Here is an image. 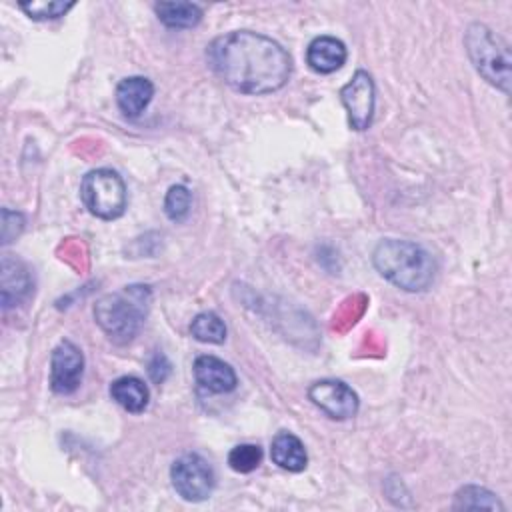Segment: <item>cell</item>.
<instances>
[{"mask_svg": "<svg viewBox=\"0 0 512 512\" xmlns=\"http://www.w3.org/2000/svg\"><path fill=\"white\" fill-rule=\"evenodd\" d=\"M212 72L240 94H272L286 86L292 58L282 44L252 30H234L216 36L206 46Z\"/></svg>", "mask_w": 512, "mask_h": 512, "instance_id": "1", "label": "cell"}, {"mask_svg": "<svg viewBox=\"0 0 512 512\" xmlns=\"http://www.w3.org/2000/svg\"><path fill=\"white\" fill-rule=\"evenodd\" d=\"M372 264L382 278L406 292L428 290L436 276L432 254L410 240H380L372 252Z\"/></svg>", "mask_w": 512, "mask_h": 512, "instance_id": "2", "label": "cell"}, {"mask_svg": "<svg viewBox=\"0 0 512 512\" xmlns=\"http://www.w3.org/2000/svg\"><path fill=\"white\" fill-rule=\"evenodd\" d=\"M152 304V290L130 284L102 296L94 306L96 324L116 344H126L142 330Z\"/></svg>", "mask_w": 512, "mask_h": 512, "instance_id": "3", "label": "cell"}, {"mask_svg": "<svg viewBox=\"0 0 512 512\" xmlns=\"http://www.w3.org/2000/svg\"><path fill=\"white\" fill-rule=\"evenodd\" d=\"M464 46L476 72L492 86L510 92V50L508 44L488 26L474 22L466 28Z\"/></svg>", "mask_w": 512, "mask_h": 512, "instance_id": "4", "label": "cell"}, {"mask_svg": "<svg viewBox=\"0 0 512 512\" xmlns=\"http://www.w3.org/2000/svg\"><path fill=\"white\" fill-rule=\"evenodd\" d=\"M80 200L92 216L100 220H116L124 214L128 204L126 184L116 170H90L80 182Z\"/></svg>", "mask_w": 512, "mask_h": 512, "instance_id": "5", "label": "cell"}, {"mask_svg": "<svg viewBox=\"0 0 512 512\" xmlns=\"http://www.w3.org/2000/svg\"><path fill=\"white\" fill-rule=\"evenodd\" d=\"M170 480L176 494L186 502H202L210 498L216 484V476L208 460L194 452H186L172 462Z\"/></svg>", "mask_w": 512, "mask_h": 512, "instance_id": "6", "label": "cell"}, {"mask_svg": "<svg viewBox=\"0 0 512 512\" xmlns=\"http://www.w3.org/2000/svg\"><path fill=\"white\" fill-rule=\"evenodd\" d=\"M340 102L346 108L348 124L352 130L362 132L370 128L374 118L376 90L374 80L366 70H356L350 82L340 88Z\"/></svg>", "mask_w": 512, "mask_h": 512, "instance_id": "7", "label": "cell"}, {"mask_svg": "<svg viewBox=\"0 0 512 512\" xmlns=\"http://www.w3.org/2000/svg\"><path fill=\"white\" fill-rule=\"evenodd\" d=\"M308 398L334 420L352 418L358 412V394L342 380L324 378L308 388Z\"/></svg>", "mask_w": 512, "mask_h": 512, "instance_id": "8", "label": "cell"}, {"mask_svg": "<svg viewBox=\"0 0 512 512\" xmlns=\"http://www.w3.org/2000/svg\"><path fill=\"white\" fill-rule=\"evenodd\" d=\"M84 374V354L72 340H62L50 356V388L56 394H72Z\"/></svg>", "mask_w": 512, "mask_h": 512, "instance_id": "9", "label": "cell"}, {"mask_svg": "<svg viewBox=\"0 0 512 512\" xmlns=\"http://www.w3.org/2000/svg\"><path fill=\"white\" fill-rule=\"evenodd\" d=\"M34 290V278L30 274V268L6 254L2 258V306L8 310V308H14V306H20Z\"/></svg>", "mask_w": 512, "mask_h": 512, "instance_id": "10", "label": "cell"}, {"mask_svg": "<svg viewBox=\"0 0 512 512\" xmlns=\"http://www.w3.org/2000/svg\"><path fill=\"white\" fill-rule=\"evenodd\" d=\"M194 380L200 388H204L206 392L212 394H226L232 392L238 384L236 372L230 364H226L224 360L210 356V354H202L194 360Z\"/></svg>", "mask_w": 512, "mask_h": 512, "instance_id": "11", "label": "cell"}, {"mask_svg": "<svg viewBox=\"0 0 512 512\" xmlns=\"http://www.w3.org/2000/svg\"><path fill=\"white\" fill-rule=\"evenodd\" d=\"M154 96V84L144 76L122 78L116 86V104L126 118H138Z\"/></svg>", "mask_w": 512, "mask_h": 512, "instance_id": "12", "label": "cell"}, {"mask_svg": "<svg viewBox=\"0 0 512 512\" xmlns=\"http://www.w3.org/2000/svg\"><path fill=\"white\" fill-rule=\"evenodd\" d=\"M346 46L334 36H318L306 48V64L318 74H332L346 62Z\"/></svg>", "mask_w": 512, "mask_h": 512, "instance_id": "13", "label": "cell"}, {"mask_svg": "<svg viewBox=\"0 0 512 512\" xmlns=\"http://www.w3.org/2000/svg\"><path fill=\"white\" fill-rule=\"evenodd\" d=\"M270 458L276 466L288 472H302L308 464V454L298 436L292 432H278L270 444Z\"/></svg>", "mask_w": 512, "mask_h": 512, "instance_id": "14", "label": "cell"}, {"mask_svg": "<svg viewBox=\"0 0 512 512\" xmlns=\"http://www.w3.org/2000/svg\"><path fill=\"white\" fill-rule=\"evenodd\" d=\"M110 398L130 414H142L148 408V386L136 376H120L110 384Z\"/></svg>", "mask_w": 512, "mask_h": 512, "instance_id": "15", "label": "cell"}, {"mask_svg": "<svg viewBox=\"0 0 512 512\" xmlns=\"http://www.w3.org/2000/svg\"><path fill=\"white\" fill-rule=\"evenodd\" d=\"M154 12L164 26L174 30L194 28L202 20V8L194 2H156Z\"/></svg>", "mask_w": 512, "mask_h": 512, "instance_id": "16", "label": "cell"}, {"mask_svg": "<svg viewBox=\"0 0 512 512\" xmlns=\"http://www.w3.org/2000/svg\"><path fill=\"white\" fill-rule=\"evenodd\" d=\"M190 334L204 344H222L226 340V324L216 312H200L190 324Z\"/></svg>", "mask_w": 512, "mask_h": 512, "instance_id": "17", "label": "cell"}, {"mask_svg": "<svg viewBox=\"0 0 512 512\" xmlns=\"http://www.w3.org/2000/svg\"><path fill=\"white\" fill-rule=\"evenodd\" d=\"M18 8L26 12L32 20H56L64 16L70 8H74V2H62V0H30L20 2Z\"/></svg>", "mask_w": 512, "mask_h": 512, "instance_id": "18", "label": "cell"}, {"mask_svg": "<svg viewBox=\"0 0 512 512\" xmlns=\"http://www.w3.org/2000/svg\"><path fill=\"white\" fill-rule=\"evenodd\" d=\"M456 508H484V510H496L502 508L498 498L480 486H464L456 492Z\"/></svg>", "mask_w": 512, "mask_h": 512, "instance_id": "19", "label": "cell"}, {"mask_svg": "<svg viewBox=\"0 0 512 512\" xmlns=\"http://www.w3.org/2000/svg\"><path fill=\"white\" fill-rule=\"evenodd\" d=\"M190 204L192 194L184 184H174L168 188L164 196V212L172 222H182L190 212Z\"/></svg>", "mask_w": 512, "mask_h": 512, "instance_id": "20", "label": "cell"}, {"mask_svg": "<svg viewBox=\"0 0 512 512\" xmlns=\"http://www.w3.org/2000/svg\"><path fill=\"white\" fill-rule=\"evenodd\" d=\"M262 462V448L258 444H238L228 452V466L238 474H248Z\"/></svg>", "mask_w": 512, "mask_h": 512, "instance_id": "21", "label": "cell"}, {"mask_svg": "<svg viewBox=\"0 0 512 512\" xmlns=\"http://www.w3.org/2000/svg\"><path fill=\"white\" fill-rule=\"evenodd\" d=\"M24 230V216L8 208L2 210V244H10Z\"/></svg>", "mask_w": 512, "mask_h": 512, "instance_id": "22", "label": "cell"}, {"mask_svg": "<svg viewBox=\"0 0 512 512\" xmlns=\"http://www.w3.org/2000/svg\"><path fill=\"white\" fill-rule=\"evenodd\" d=\"M148 374L156 384H162L166 380V376L170 374V362L164 354H154V358L148 364Z\"/></svg>", "mask_w": 512, "mask_h": 512, "instance_id": "23", "label": "cell"}]
</instances>
